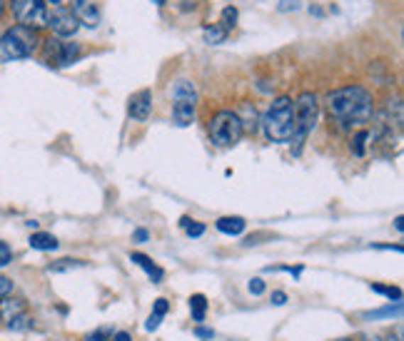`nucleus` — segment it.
<instances>
[{
  "label": "nucleus",
  "mask_w": 404,
  "mask_h": 341,
  "mask_svg": "<svg viewBox=\"0 0 404 341\" xmlns=\"http://www.w3.org/2000/svg\"><path fill=\"white\" fill-rule=\"evenodd\" d=\"M372 291H377V294H384V296H387V299L402 301V289H399V286H382V284H372Z\"/></svg>",
  "instance_id": "4be33fe9"
},
{
  "label": "nucleus",
  "mask_w": 404,
  "mask_h": 341,
  "mask_svg": "<svg viewBox=\"0 0 404 341\" xmlns=\"http://www.w3.org/2000/svg\"><path fill=\"white\" fill-rule=\"evenodd\" d=\"M160 321H163V316L150 314V319H148V324H145V329H148V331H155V329L160 326Z\"/></svg>",
  "instance_id": "c756f323"
},
{
  "label": "nucleus",
  "mask_w": 404,
  "mask_h": 341,
  "mask_svg": "<svg viewBox=\"0 0 404 341\" xmlns=\"http://www.w3.org/2000/svg\"><path fill=\"white\" fill-rule=\"evenodd\" d=\"M317 112H320L317 97H315L312 92H302L295 100V135H292V142H295L297 147H300V145L305 142V138L315 130V125H317Z\"/></svg>",
  "instance_id": "39448f33"
},
{
  "label": "nucleus",
  "mask_w": 404,
  "mask_h": 341,
  "mask_svg": "<svg viewBox=\"0 0 404 341\" xmlns=\"http://www.w3.org/2000/svg\"><path fill=\"white\" fill-rule=\"evenodd\" d=\"M262 130L272 142H290L295 135V102L292 97L280 95L272 100L270 110L262 118Z\"/></svg>",
  "instance_id": "f03ea898"
},
{
  "label": "nucleus",
  "mask_w": 404,
  "mask_h": 341,
  "mask_svg": "<svg viewBox=\"0 0 404 341\" xmlns=\"http://www.w3.org/2000/svg\"><path fill=\"white\" fill-rule=\"evenodd\" d=\"M23 314H26V301L23 299H18V296H3L0 299V321L6 326Z\"/></svg>",
  "instance_id": "9d476101"
},
{
  "label": "nucleus",
  "mask_w": 404,
  "mask_h": 341,
  "mask_svg": "<svg viewBox=\"0 0 404 341\" xmlns=\"http://www.w3.org/2000/svg\"><path fill=\"white\" fill-rule=\"evenodd\" d=\"M272 304H275V306L287 304V294H285V291H272Z\"/></svg>",
  "instance_id": "7c9ffc66"
},
{
  "label": "nucleus",
  "mask_w": 404,
  "mask_h": 341,
  "mask_svg": "<svg viewBox=\"0 0 404 341\" xmlns=\"http://www.w3.org/2000/svg\"><path fill=\"white\" fill-rule=\"evenodd\" d=\"M28 242H31V247H33V250H38V252L58 250V240L53 235H48V232H33Z\"/></svg>",
  "instance_id": "2eb2a0df"
},
{
  "label": "nucleus",
  "mask_w": 404,
  "mask_h": 341,
  "mask_svg": "<svg viewBox=\"0 0 404 341\" xmlns=\"http://www.w3.org/2000/svg\"><path fill=\"white\" fill-rule=\"evenodd\" d=\"M173 100H185V102H197V90L190 80H178L173 87Z\"/></svg>",
  "instance_id": "4468645a"
},
{
  "label": "nucleus",
  "mask_w": 404,
  "mask_h": 341,
  "mask_svg": "<svg viewBox=\"0 0 404 341\" xmlns=\"http://www.w3.org/2000/svg\"><path fill=\"white\" fill-rule=\"evenodd\" d=\"M77 57H80V45H77V43H62L60 40V55H58V65H60V67L72 65Z\"/></svg>",
  "instance_id": "dca6fc26"
},
{
  "label": "nucleus",
  "mask_w": 404,
  "mask_h": 341,
  "mask_svg": "<svg viewBox=\"0 0 404 341\" xmlns=\"http://www.w3.org/2000/svg\"><path fill=\"white\" fill-rule=\"evenodd\" d=\"M290 8L295 11V8H300V3H297V0H282V3H280V11L282 13H287Z\"/></svg>",
  "instance_id": "2f4dec72"
},
{
  "label": "nucleus",
  "mask_w": 404,
  "mask_h": 341,
  "mask_svg": "<svg viewBox=\"0 0 404 341\" xmlns=\"http://www.w3.org/2000/svg\"><path fill=\"white\" fill-rule=\"evenodd\" d=\"M372 341H377V339H372Z\"/></svg>",
  "instance_id": "37998d69"
},
{
  "label": "nucleus",
  "mask_w": 404,
  "mask_h": 341,
  "mask_svg": "<svg viewBox=\"0 0 404 341\" xmlns=\"http://www.w3.org/2000/svg\"><path fill=\"white\" fill-rule=\"evenodd\" d=\"M247 289H250L252 296H260L262 291H265V281H262V279H252L250 284H247Z\"/></svg>",
  "instance_id": "cd10ccee"
},
{
  "label": "nucleus",
  "mask_w": 404,
  "mask_h": 341,
  "mask_svg": "<svg viewBox=\"0 0 404 341\" xmlns=\"http://www.w3.org/2000/svg\"><path fill=\"white\" fill-rule=\"evenodd\" d=\"M130 262H133V264H138L140 269H145V272H148V276L155 281V284H160V281H163L165 272L160 269V267L155 264V262L150 259L148 255H140V252H133V255H130Z\"/></svg>",
  "instance_id": "f8f14e48"
},
{
  "label": "nucleus",
  "mask_w": 404,
  "mask_h": 341,
  "mask_svg": "<svg viewBox=\"0 0 404 341\" xmlns=\"http://www.w3.org/2000/svg\"><path fill=\"white\" fill-rule=\"evenodd\" d=\"M11 294H13V279L0 274V299H3V296H11Z\"/></svg>",
  "instance_id": "bb28decb"
},
{
  "label": "nucleus",
  "mask_w": 404,
  "mask_h": 341,
  "mask_svg": "<svg viewBox=\"0 0 404 341\" xmlns=\"http://www.w3.org/2000/svg\"><path fill=\"white\" fill-rule=\"evenodd\" d=\"M87 341H103V334H90L87 336Z\"/></svg>",
  "instance_id": "e433bc0d"
},
{
  "label": "nucleus",
  "mask_w": 404,
  "mask_h": 341,
  "mask_svg": "<svg viewBox=\"0 0 404 341\" xmlns=\"http://www.w3.org/2000/svg\"><path fill=\"white\" fill-rule=\"evenodd\" d=\"M31 324H33L31 316L23 314V316H18V319H13L11 324H8V329H13V331H23V329H31Z\"/></svg>",
  "instance_id": "393cba45"
},
{
  "label": "nucleus",
  "mask_w": 404,
  "mask_h": 341,
  "mask_svg": "<svg viewBox=\"0 0 404 341\" xmlns=\"http://www.w3.org/2000/svg\"><path fill=\"white\" fill-rule=\"evenodd\" d=\"M190 311H192V319L197 321H205V314H207V299L202 294H192L190 296Z\"/></svg>",
  "instance_id": "f3484780"
},
{
  "label": "nucleus",
  "mask_w": 404,
  "mask_h": 341,
  "mask_svg": "<svg viewBox=\"0 0 404 341\" xmlns=\"http://www.w3.org/2000/svg\"><path fill=\"white\" fill-rule=\"evenodd\" d=\"M237 26V8H225V11H222V28H225V30H230V28H235Z\"/></svg>",
  "instance_id": "b1692460"
},
{
  "label": "nucleus",
  "mask_w": 404,
  "mask_h": 341,
  "mask_svg": "<svg viewBox=\"0 0 404 341\" xmlns=\"http://www.w3.org/2000/svg\"><path fill=\"white\" fill-rule=\"evenodd\" d=\"M48 26L53 28V33H55L58 38H67V35H75L80 23L72 16V11L58 6L55 11H53V16H48Z\"/></svg>",
  "instance_id": "0eeeda50"
},
{
  "label": "nucleus",
  "mask_w": 404,
  "mask_h": 341,
  "mask_svg": "<svg viewBox=\"0 0 404 341\" xmlns=\"http://www.w3.org/2000/svg\"><path fill=\"white\" fill-rule=\"evenodd\" d=\"M195 334H197L200 339H212V336H215V331H212V329H195Z\"/></svg>",
  "instance_id": "473e14b6"
},
{
  "label": "nucleus",
  "mask_w": 404,
  "mask_h": 341,
  "mask_svg": "<svg viewBox=\"0 0 404 341\" xmlns=\"http://www.w3.org/2000/svg\"><path fill=\"white\" fill-rule=\"evenodd\" d=\"M0 11H3V0H0Z\"/></svg>",
  "instance_id": "79ce46f5"
},
{
  "label": "nucleus",
  "mask_w": 404,
  "mask_h": 341,
  "mask_svg": "<svg viewBox=\"0 0 404 341\" xmlns=\"http://www.w3.org/2000/svg\"><path fill=\"white\" fill-rule=\"evenodd\" d=\"M38 33L26 26H13L0 35V62H16L33 55L38 47Z\"/></svg>",
  "instance_id": "7ed1b4c3"
},
{
  "label": "nucleus",
  "mask_w": 404,
  "mask_h": 341,
  "mask_svg": "<svg viewBox=\"0 0 404 341\" xmlns=\"http://www.w3.org/2000/svg\"><path fill=\"white\" fill-rule=\"evenodd\" d=\"M173 120L180 128H187V125L195 123V105L185 100H175L173 102Z\"/></svg>",
  "instance_id": "9b49d317"
},
{
  "label": "nucleus",
  "mask_w": 404,
  "mask_h": 341,
  "mask_svg": "<svg viewBox=\"0 0 404 341\" xmlns=\"http://www.w3.org/2000/svg\"><path fill=\"white\" fill-rule=\"evenodd\" d=\"M113 341H133V339H130L128 331H118V334L113 336Z\"/></svg>",
  "instance_id": "f704fd0d"
},
{
  "label": "nucleus",
  "mask_w": 404,
  "mask_h": 341,
  "mask_svg": "<svg viewBox=\"0 0 404 341\" xmlns=\"http://www.w3.org/2000/svg\"><path fill=\"white\" fill-rule=\"evenodd\" d=\"M50 3H55V6H60V0H50Z\"/></svg>",
  "instance_id": "ea45409f"
},
{
  "label": "nucleus",
  "mask_w": 404,
  "mask_h": 341,
  "mask_svg": "<svg viewBox=\"0 0 404 341\" xmlns=\"http://www.w3.org/2000/svg\"><path fill=\"white\" fill-rule=\"evenodd\" d=\"M170 311V304H168V299H158L155 301V306H153V314H158V316H165Z\"/></svg>",
  "instance_id": "c85d7f7f"
},
{
  "label": "nucleus",
  "mask_w": 404,
  "mask_h": 341,
  "mask_svg": "<svg viewBox=\"0 0 404 341\" xmlns=\"http://www.w3.org/2000/svg\"><path fill=\"white\" fill-rule=\"evenodd\" d=\"M367 140H369V133L367 130H359L357 135H354V155H357V157H362L364 155V145H367Z\"/></svg>",
  "instance_id": "5701e85b"
},
{
  "label": "nucleus",
  "mask_w": 404,
  "mask_h": 341,
  "mask_svg": "<svg viewBox=\"0 0 404 341\" xmlns=\"http://www.w3.org/2000/svg\"><path fill=\"white\" fill-rule=\"evenodd\" d=\"M337 341H354V339H337Z\"/></svg>",
  "instance_id": "a19ab883"
},
{
  "label": "nucleus",
  "mask_w": 404,
  "mask_h": 341,
  "mask_svg": "<svg viewBox=\"0 0 404 341\" xmlns=\"http://www.w3.org/2000/svg\"><path fill=\"white\" fill-rule=\"evenodd\" d=\"M394 227H397V232H402V217L394 219Z\"/></svg>",
  "instance_id": "4c0bfd02"
},
{
  "label": "nucleus",
  "mask_w": 404,
  "mask_h": 341,
  "mask_svg": "<svg viewBox=\"0 0 404 341\" xmlns=\"http://www.w3.org/2000/svg\"><path fill=\"white\" fill-rule=\"evenodd\" d=\"M399 314H402V301H394V306L389 304V306H384V309H377L367 316L369 319H379V316H399Z\"/></svg>",
  "instance_id": "412c9836"
},
{
  "label": "nucleus",
  "mask_w": 404,
  "mask_h": 341,
  "mask_svg": "<svg viewBox=\"0 0 404 341\" xmlns=\"http://www.w3.org/2000/svg\"><path fill=\"white\" fill-rule=\"evenodd\" d=\"M155 3H158V6H163V3H165V0H155Z\"/></svg>",
  "instance_id": "58836bf2"
},
{
  "label": "nucleus",
  "mask_w": 404,
  "mask_h": 341,
  "mask_svg": "<svg viewBox=\"0 0 404 341\" xmlns=\"http://www.w3.org/2000/svg\"><path fill=\"white\" fill-rule=\"evenodd\" d=\"M180 227L187 232V237H202V235H205V224L195 222V219H190V217L180 219Z\"/></svg>",
  "instance_id": "6ab92c4d"
},
{
  "label": "nucleus",
  "mask_w": 404,
  "mask_h": 341,
  "mask_svg": "<svg viewBox=\"0 0 404 341\" xmlns=\"http://www.w3.org/2000/svg\"><path fill=\"white\" fill-rule=\"evenodd\" d=\"M133 240L135 242H148V230H135Z\"/></svg>",
  "instance_id": "72a5a7b5"
},
{
  "label": "nucleus",
  "mask_w": 404,
  "mask_h": 341,
  "mask_svg": "<svg viewBox=\"0 0 404 341\" xmlns=\"http://www.w3.org/2000/svg\"><path fill=\"white\" fill-rule=\"evenodd\" d=\"M72 16L77 18V23H85L87 28L100 26V11L95 8L92 0H75L72 3Z\"/></svg>",
  "instance_id": "1a4fd4ad"
},
{
  "label": "nucleus",
  "mask_w": 404,
  "mask_h": 341,
  "mask_svg": "<svg viewBox=\"0 0 404 341\" xmlns=\"http://www.w3.org/2000/svg\"><path fill=\"white\" fill-rule=\"evenodd\" d=\"M150 110H153V92L150 90H140L130 97V105H128V112L133 120H148L150 118Z\"/></svg>",
  "instance_id": "6e6552de"
},
{
  "label": "nucleus",
  "mask_w": 404,
  "mask_h": 341,
  "mask_svg": "<svg viewBox=\"0 0 404 341\" xmlns=\"http://www.w3.org/2000/svg\"><path fill=\"white\" fill-rule=\"evenodd\" d=\"M227 33L230 30H225L222 26H207L205 30H202V38H205L207 45H220V43L227 40Z\"/></svg>",
  "instance_id": "a211bd4d"
},
{
  "label": "nucleus",
  "mask_w": 404,
  "mask_h": 341,
  "mask_svg": "<svg viewBox=\"0 0 404 341\" xmlns=\"http://www.w3.org/2000/svg\"><path fill=\"white\" fill-rule=\"evenodd\" d=\"M389 341H402V329H397L392 336H389Z\"/></svg>",
  "instance_id": "c9c22d12"
},
{
  "label": "nucleus",
  "mask_w": 404,
  "mask_h": 341,
  "mask_svg": "<svg viewBox=\"0 0 404 341\" xmlns=\"http://www.w3.org/2000/svg\"><path fill=\"white\" fill-rule=\"evenodd\" d=\"M327 112L342 125H364L372 120L374 100L362 85H347L327 95Z\"/></svg>",
  "instance_id": "f257e3e1"
},
{
  "label": "nucleus",
  "mask_w": 404,
  "mask_h": 341,
  "mask_svg": "<svg viewBox=\"0 0 404 341\" xmlns=\"http://www.w3.org/2000/svg\"><path fill=\"white\" fill-rule=\"evenodd\" d=\"M13 262V252L6 242H0V267H8Z\"/></svg>",
  "instance_id": "a878e982"
},
{
  "label": "nucleus",
  "mask_w": 404,
  "mask_h": 341,
  "mask_svg": "<svg viewBox=\"0 0 404 341\" xmlns=\"http://www.w3.org/2000/svg\"><path fill=\"white\" fill-rule=\"evenodd\" d=\"M80 267H85V262L82 259H58V262H53L48 269L50 272H70V269H80Z\"/></svg>",
  "instance_id": "aec40b11"
},
{
  "label": "nucleus",
  "mask_w": 404,
  "mask_h": 341,
  "mask_svg": "<svg viewBox=\"0 0 404 341\" xmlns=\"http://www.w3.org/2000/svg\"><path fill=\"white\" fill-rule=\"evenodd\" d=\"M245 227H247V222L242 217H220L217 219V230H220L222 235L237 237L245 232Z\"/></svg>",
  "instance_id": "ddd939ff"
},
{
  "label": "nucleus",
  "mask_w": 404,
  "mask_h": 341,
  "mask_svg": "<svg viewBox=\"0 0 404 341\" xmlns=\"http://www.w3.org/2000/svg\"><path fill=\"white\" fill-rule=\"evenodd\" d=\"M242 135H245V130H242V123H240V118H237V112L222 110L210 120V140L217 145V147H232V145L240 142Z\"/></svg>",
  "instance_id": "20e7f679"
},
{
  "label": "nucleus",
  "mask_w": 404,
  "mask_h": 341,
  "mask_svg": "<svg viewBox=\"0 0 404 341\" xmlns=\"http://www.w3.org/2000/svg\"><path fill=\"white\" fill-rule=\"evenodd\" d=\"M11 11L16 21L26 28H40L48 26V8L45 0H11Z\"/></svg>",
  "instance_id": "423d86ee"
}]
</instances>
